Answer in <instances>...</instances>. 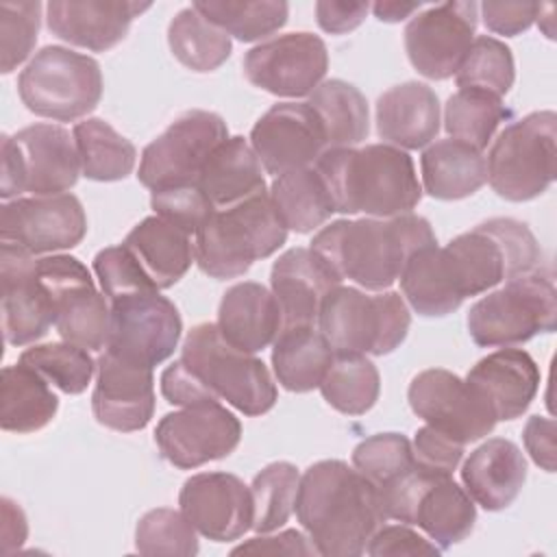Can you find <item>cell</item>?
<instances>
[{"label": "cell", "mask_w": 557, "mask_h": 557, "mask_svg": "<svg viewBox=\"0 0 557 557\" xmlns=\"http://www.w3.org/2000/svg\"><path fill=\"white\" fill-rule=\"evenodd\" d=\"M294 511L324 557L366 553V544L385 522L379 490L339 459H324L305 470Z\"/></svg>", "instance_id": "obj_1"}, {"label": "cell", "mask_w": 557, "mask_h": 557, "mask_svg": "<svg viewBox=\"0 0 557 557\" xmlns=\"http://www.w3.org/2000/svg\"><path fill=\"white\" fill-rule=\"evenodd\" d=\"M431 244L437 242L429 220L403 213L335 220L313 235L309 248L339 281L348 278L363 289L383 292L400 278L409 257Z\"/></svg>", "instance_id": "obj_2"}, {"label": "cell", "mask_w": 557, "mask_h": 557, "mask_svg": "<svg viewBox=\"0 0 557 557\" xmlns=\"http://www.w3.org/2000/svg\"><path fill=\"white\" fill-rule=\"evenodd\" d=\"M337 213L394 218L411 213L422 198L411 157L389 144L326 150L313 165Z\"/></svg>", "instance_id": "obj_3"}, {"label": "cell", "mask_w": 557, "mask_h": 557, "mask_svg": "<svg viewBox=\"0 0 557 557\" xmlns=\"http://www.w3.org/2000/svg\"><path fill=\"white\" fill-rule=\"evenodd\" d=\"M287 239L270 194L261 191L233 207L215 209L196 231L194 259L213 278H237L257 259L274 255Z\"/></svg>", "instance_id": "obj_4"}, {"label": "cell", "mask_w": 557, "mask_h": 557, "mask_svg": "<svg viewBox=\"0 0 557 557\" xmlns=\"http://www.w3.org/2000/svg\"><path fill=\"white\" fill-rule=\"evenodd\" d=\"M411 313L398 292L366 294L333 287L320 307L318 331L335 355H387L407 337Z\"/></svg>", "instance_id": "obj_5"}, {"label": "cell", "mask_w": 557, "mask_h": 557, "mask_svg": "<svg viewBox=\"0 0 557 557\" xmlns=\"http://www.w3.org/2000/svg\"><path fill=\"white\" fill-rule=\"evenodd\" d=\"M213 400H226L244 416H261L276 403V385L265 363L231 346L218 324H196L178 357Z\"/></svg>", "instance_id": "obj_6"}, {"label": "cell", "mask_w": 557, "mask_h": 557, "mask_svg": "<svg viewBox=\"0 0 557 557\" xmlns=\"http://www.w3.org/2000/svg\"><path fill=\"white\" fill-rule=\"evenodd\" d=\"M463 298L542 265V248L531 228L513 218H492L444 246Z\"/></svg>", "instance_id": "obj_7"}, {"label": "cell", "mask_w": 557, "mask_h": 557, "mask_svg": "<svg viewBox=\"0 0 557 557\" xmlns=\"http://www.w3.org/2000/svg\"><path fill=\"white\" fill-rule=\"evenodd\" d=\"M468 333L476 346H513L557 324V289L542 268L505 281L468 311Z\"/></svg>", "instance_id": "obj_8"}, {"label": "cell", "mask_w": 557, "mask_h": 557, "mask_svg": "<svg viewBox=\"0 0 557 557\" xmlns=\"http://www.w3.org/2000/svg\"><path fill=\"white\" fill-rule=\"evenodd\" d=\"M81 159L74 135L59 124H33L0 141V196L67 194L78 181Z\"/></svg>", "instance_id": "obj_9"}, {"label": "cell", "mask_w": 557, "mask_h": 557, "mask_svg": "<svg viewBox=\"0 0 557 557\" xmlns=\"http://www.w3.org/2000/svg\"><path fill=\"white\" fill-rule=\"evenodd\" d=\"M485 165L492 189L505 200L524 202L544 194L557 172V115L535 111L505 126Z\"/></svg>", "instance_id": "obj_10"}, {"label": "cell", "mask_w": 557, "mask_h": 557, "mask_svg": "<svg viewBox=\"0 0 557 557\" xmlns=\"http://www.w3.org/2000/svg\"><path fill=\"white\" fill-rule=\"evenodd\" d=\"M17 91L28 111L57 122L91 113L102 98V72L96 59L63 46H46L17 76Z\"/></svg>", "instance_id": "obj_11"}, {"label": "cell", "mask_w": 557, "mask_h": 557, "mask_svg": "<svg viewBox=\"0 0 557 557\" xmlns=\"http://www.w3.org/2000/svg\"><path fill=\"white\" fill-rule=\"evenodd\" d=\"M37 276L50 300L54 329L63 342L100 350L109 339L111 305L94 285L89 270L70 255L37 259Z\"/></svg>", "instance_id": "obj_12"}, {"label": "cell", "mask_w": 557, "mask_h": 557, "mask_svg": "<svg viewBox=\"0 0 557 557\" xmlns=\"http://www.w3.org/2000/svg\"><path fill=\"white\" fill-rule=\"evenodd\" d=\"M224 139L228 128L218 113L185 111L144 148L137 178L150 191L198 183L205 163Z\"/></svg>", "instance_id": "obj_13"}, {"label": "cell", "mask_w": 557, "mask_h": 557, "mask_svg": "<svg viewBox=\"0 0 557 557\" xmlns=\"http://www.w3.org/2000/svg\"><path fill=\"white\" fill-rule=\"evenodd\" d=\"M109 339L104 350L146 368L163 363L183 331L178 309L159 292L131 294L111 300Z\"/></svg>", "instance_id": "obj_14"}, {"label": "cell", "mask_w": 557, "mask_h": 557, "mask_svg": "<svg viewBox=\"0 0 557 557\" xmlns=\"http://www.w3.org/2000/svg\"><path fill=\"white\" fill-rule=\"evenodd\" d=\"M407 398L418 418L463 444L490 435L498 422L487 400L466 379L444 368L418 372Z\"/></svg>", "instance_id": "obj_15"}, {"label": "cell", "mask_w": 557, "mask_h": 557, "mask_svg": "<svg viewBox=\"0 0 557 557\" xmlns=\"http://www.w3.org/2000/svg\"><path fill=\"white\" fill-rule=\"evenodd\" d=\"M242 440V424L220 400H207L165 413L154 429L161 457L181 470L228 457Z\"/></svg>", "instance_id": "obj_16"}, {"label": "cell", "mask_w": 557, "mask_h": 557, "mask_svg": "<svg viewBox=\"0 0 557 557\" xmlns=\"http://www.w3.org/2000/svg\"><path fill=\"white\" fill-rule=\"evenodd\" d=\"M476 2H442L418 11L405 28V50L418 74L450 78L474 41Z\"/></svg>", "instance_id": "obj_17"}, {"label": "cell", "mask_w": 557, "mask_h": 557, "mask_svg": "<svg viewBox=\"0 0 557 557\" xmlns=\"http://www.w3.org/2000/svg\"><path fill=\"white\" fill-rule=\"evenodd\" d=\"M87 233V215L74 194L15 198L0 211V244H13L28 255L74 248Z\"/></svg>", "instance_id": "obj_18"}, {"label": "cell", "mask_w": 557, "mask_h": 557, "mask_svg": "<svg viewBox=\"0 0 557 557\" xmlns=\"http://www.w3.org/2000/svg\"><path fill=\"white\" fill-rule=\"evenodd\" d=\"M329 52L313 33H285L272 37L244 57L246 78L274 96H309L324 78Z\"/></svg>", "instance_id": "obj_19"}, {"label": "cell", "mask_w": 557, "mask_h": 557, "mask_svg": "<svg viewBox=\"0 0 557 557\" xmlns=\"http://www.w3.org/2000/svg\"><path fill=\"white\" fill-rule=\"evenodd\" d=\"M250 146L268 174L313 168L326 152V135L309 102H278L250 131Z\"/></svg>", "instance_id": "obj_20"}, {"label": "cell", "mask_w": 557, "mask_h": 557, "mask_svg": "<svg viewBox=\"0 0 557 557\" xmlns=\"http://www.w3.org/2000/svg\"><path fill=\"white\" fill-rule=\"evenodd\" d=\"M178 505L194 529L213 542H233L252 529V492L228 472L189 476L181 487Z\"/></svg>", "instance_id": "obj_21"}, {"label": "cell", "mask_w": 557, "mask_h": 557, "mask_svg": "<svg viewBox=\"0 0 557 557\" xmlns=\"http://www.w3.org/2000/svg\"><path fill=\"white\" fill-rule=\"evenodd\" d=\"M91 409L107 429L120 433L141 431L154 413L152 368L131 363L104 350L96 361Z\"/></svg>", "instance_id": "obj_22"}, {"label": "cell", "mask_w": 557, "mask_h": 557, "mask_svg": "<svg viewBox=\"0 0 557 557\" xmlns=\"http://www.w3.org/2000/svg\"><path fill=\"white\" fill-rule=\"evenodd\" d=\"M0 298L9 344H33L54 326L50 300L37 276V259L13 244L0 246Z\"/></svg>", "instance_id": "obj_23"}, {"label": "cell", "mask_w": 557, "mask_h": 557, "mask_svg": "<svg viewBox=\"0 0 557 557\" xmlns=\"http://www.w3.org/2000/svg\"><path fill=\"white\" fill-rule=\"evenodd\" d=\"M150 9V2L128 0H52L46 4V24L59 39L104 52L117 46L131 22Z\"/></svg>", "instance_id": "obj_24"}, {"label": "cell", "mask_w": 557, "mask_h": 557, "mask_svg": "<svg viewBox=\"0 0 557 557\" xmlns=\"http://www.w3.org/2000/svg\"><path fill=\"white\" fill-rule=\"evenodd\" d=\"M342 281L311 248H289L270 272V292L281 309V329L315 326L324 296Z\"/></svg>", "instance_id": "obj_25"}, {"label": "cell", "mask_w": 557, "mask_h": 557, "mask_svg": "<svg viewBox=\"0 0 557 557\" xmlns=\"http://www.w3.org/2000/svg\"><path fill=\"white\" fill-rule=\"evenodd\" d=\"M466 381L487 400L496 420L520 418L540 389V368L522 348H500L479 359Z\"/></svg>", "instance_id": "obj_26"}, {"label": "cell", "mask_w": 557, "mask_h": 557, "mask_svg": "<svg viewBox=\"0 0 557 557\" xmlns=\"http://www.w3.org/2000/svg\"><path fill=\"white\" fill-rule=\"evenodd\" d=\"M461 481L476 505L500 511L518 498L527 481V459L511 440L492 437L463 461Z\"/></svg>", "instance_id": "obj_27"}, {"label": "cell", "mask_w": 557, "mask_h": 557, "mask_svg": "<svg viewBox=\"0 0 557 557\" xmlns=\"http://www.w3.org/2000/svg\"><path fill=\"white\" fill-rule=\"evenodd\" d=\"M376 131L400 150L424 148L440 131L437 94L418 81L389 87L376 100Z\"/></svg>", "instance_id": "obj_28"}, {"label": "cell", "mask_w": 557, "mask_h": 557, "mask_svg": "<svg viewBox=\"0 0 557 557\" xmlns=\"http://www.w3.org/2000/svg\"><path fill=\"white\" fill-rule=\"evenodd\" d=\"M215 324L231 346L255 355L276 339L281 309L268 287L244 281L224 292Z\"/></svg>", "instance_id": "obj_29"}, {"label": "cell", "mask_w": 557, "mask_h": 557, "mask_svg": "<svg viewBox=\"0 0 557 557\" xmlns=\"http://www.w3.org/2000/svg\"><path fill=\"white\" fill-rule=\"evenodd\" d=\"M198 185L213 209H226L265 191L263 165L252 146L242 135H235L213 150L198 176Z\"/></svg>", "instance_id": "obj_30"}, {"label": "cell", "mask_w": 557, "mask_h": 557, "mask_svg": "<svg viewBox=\"0 0 557 557\" xmlns=\"http://www.w3.org/2000/svg\"><path fill=\"white\" fill-rule=\"evenodd\" d=\"M159 289L178 283L194 261L191 235L159 215L144 218L122 242Z\"/></svg>", "instance_id": "obj_31"}, {"label": "cell", "mask_w": 557, "mask_h": 557, "mask_svg": "<svg viewBox=\"0 0 557 557\" xmlns=\"http://www.w3.org/2000/svg\"><path fill=\"white\" fill-rule=\"evenodd\" d=\"M403 296L424 318H442L453 313L466 300L450 259L437 244L416 250L400 274Z\"/></svg>", "instance_id": "obj_32"}, {"label": "cell", "mask_w": 557, "mask_h": 557, "mask_svg": "<svg viewBox=\"0 0 557 557\" xmlns=\"http://www.w3.org/2000/svg\"><path fill=\"white\" fill-rule=\"evenodd\" d=\"M420 170L424 191L437 200L468 198L487 181V165L481 150L453 137L424 148Z\"/></svg>", "instance_id": "obj_33"}, {"label": "cell", "mask_w": 557, "mask_h": 557, "mask_svg": "<svg viewBox=\"0 0 557 557\" xmlns=\"http://www.w3.org/2000/svg\"><path fill=\"white\" fill-rule=\"evenodd\" d=\"M476 522L474 500L453 476H435L418 496L411 524L420 527L442 550L466 540Z\"/></svg>", "instance_id": "obj_34"}, {"label": "cell", "mask_w": 557, "mask_h": 557, "mask_svg": "<svg viewBox=\"0 0 557 557\" xmlns=\"http://www.w3.org/2000/svg\"><path fill=\"white\" fill-rule=\"evenodd\" d=\"M333 355L315 326L281 329L272 342L274 376L287 392H311L320 387Z\"/></svg>", "instance_id": "obj_35"}, {"label": "cell", "mask_w": 557, "mask_h": 557, "mask_svg": "<svg viewBox=\"0 0 557 557\" xmlns=\"http://www.w3.org/2000/svg\"><path fill=\"white\" fill-rule=\"evenodd\" d=\"M59 398L50 383L24 363L7 366L0 385V426L9 433H35L52 422Z\"/></svg>", "instance_id": "obj_36"}, {"label": "cell", "mask_w": 557, "mask_h": 557, "mask_svg": "<svg viewBox=\"0 0 557 557\" xmlns=\"http://www.w3.org/2000/svg\"><path fill=\"white\" fill-rule=\"evenodd\" d=\"M309 104L322 122L326 135V150L355 148L368 137V102L355 85L339 78L322 81L309 94Z\"/></svg>", "instance_id": "obj_37"}, {"label": "cell", "mask_w": 557, "mask_h": 557, "mask_svg": "<svg viewBox=\"0 0 557 557\" xmlns=\"http://www.w3.org/2000/svg\"><path fill=\"white\" fill-rule=\"evenodd\" d=\"M268 194L287 231L311 233L335 213L331 194L315 168L276 176Z\"/></svg>", "instance_id": "obj_38"}, {"label": "cell", "mask_w": 557, "mask_h": 557, "mask_svg": "<svg viewBox=\"0 0 557 557\" xmlns=\"http://www.w3.org/2000/svg\"><path fill=\"white\" fill-rule=\"evenodd\" d=\"M72 135L76 141L83 176L109 183L122 181L133 172L137 150L109 122L100 117H87L76 122Z\"/></svg>", "instance_id": "obj_39"}, {"label": "cell", "mask_w": 557, "mask_h": 557, "mask_svg": "<svg viewBox=\"0 0 557 557\" xmlns=\"http://www.w3.org/2000/svg\"><path fill=\"white\" fill-rule=\"evenodd\" d=\"M172 54L194 72H213L231 57V37L194 7L181 9L168 26Z\"/></svg>", "instance_id": "obj_40"}, {"label": "cell", "mask_w": 557, "mask_h": 557, "mask_svg": "<svg viewBox=\"0 0 557 557\" xmlns=\"http://www.w3.org/2000/svg\"><path fill=\"white\" fill-rule=\"evenodd\" d=\"M320 392L333 409L346 416H361L376 405L381 376L366 355H333Z\"/></svg>", "instance_id": "obj_41"}, {"label": "cell", "mask_w": 557, "mask_h": 557, "mask_svg": "<svg viewBox=\"0 0 557 557\" xmlns=\"http://www.w3.org/2000/svg\"><path fill=\"white\" fill-rule=\"evenodd\" d=\"M509 115L511 111L498 96L481 89H459L446 100L444 128L453 139L483 150Z\"/></svg>", "instance_id": "obj_42"}, {"label": "cell", "mask_w": 557, "mask_h": 557, "mask_svg": "<svg viewBox=\"0 0 557 557\" xmlns=\"http://www.w3.org/2000/svg\"><path fill=\"white\" fill-rule=\"evenodd\" d=\"M202 17L222 28L228 37L239 41L263 39L285 26L289 7L287 2L259 0V2H194Z\"/></svg>", "instance_id": "obj_43"}, {"label": "cell", "mask_w": 557, "mask_h": 557, "mask_svg": "<svg viewBox=\"0 0 557 557\" xmlns=\"http://www.w3.org/2000/svg\"><path fill=\"white\" fill-rule=\"evenodd\" d=\"M20 363L35 370L63 394H83L96 372V361L87 348L70 342L33 344L20 355Z\"/></svg>", "instance_id": "obj_44"}, {"label": "cell", "mask_w": 557, "mask_h": 557, "mask_svg": "<svg viewBox=\"0 0 557 557\" xmlns=\"http://www.w3.org/2000/svg\"><path fill=\"white\" fill-rule=\"evenodd\" d=\"M298 485H300V474L296 466L289 461L268 463L252 479V485H250L252 505H255L252 529L257 533H272L289 520L296 507Z\"/></svg>", "instance_id": "obj_45"}, {"label": "cell", "mask_w": 557, "mask_h": 557, "mask_svg": "<svg viewBox=\"0 0 557 557\" xmlns=\"http://www.w3.org/2000/svg\"><path fill=\"white\" fill-rule=\"evenodd\" d=\"M516 78L513 54L496 37H474L463 61L455 72L459 89H481L494 96H505Z\"/></svg>", "instance_id": "obj_46"}, {"label": "cell", "mask_w": 557, "mask_h": 557, "mask_svg": "<svg viewBox=\"0 0 557 557\" xmlns=\"http://www.w3.org/2000/svg\"><path fill=\"white\" fill-rule=\"evenodd\" d=\"M135 548L141 555H183L198 553V535L183 511L168 507L146 511L135 529Z\"/></svg>", "instance_id": "obj_47"}, {"label": "cell", "mask_w": 557, "mask_h": 557, "mask_svg": "<svg viewBox=\"0 0 557 557\" xmlns=\"http://www.w3.org/2000/svg\"><path fill=\"white\" fill-rule=\"evenodd\" d=\"M416 466L411 442L403 433H376L352 450V468L374 487H383Z\"/></svg>", "instance_id": "obj_48"}, {"label": "cell", "mask_w": 557, "mask_h": 557, "mask_svg": "<svg viewBox=\"0 0 557 557\" xmlns=\"http://www.w3.org/2000/svg\"><path fill=\"white\" fill-rule=\"evenodd\" d=\"M41 20V4L35 2H0V70L13 72L28 59L35 48Z\"/></svg>", "instance_id": "obj_49"}, {"label": "cell", "mask_w": 557, "mask_h": 557, "mask_svg": "<svg viewBox=\"0 0 557 557\" xmlns=\"http://www.w3.org/2000/svg\"><path fill=\"white\" fill-rule=\"evenodd\" d=\"M94 272L109 302L131 294L159 292V287L150 281V276L144 272L139 261L131 255V250L124 244L100 250L94 257Z\"/></svg>", "instance_id": "obj_50"}, {"label": "cell", "mask_w": 557, "mask_h": 557, "mask_svg": "<svg viewBox=\"0 0 557 557\" xmlns=\"http://www.w3.org/2000/svg\"><path fill=\"white\" fill-rule=\"evenodd\" d=\"M150 207L154 209V215L163 218L187 235H196L205 220L215 211L198 183L154 189L150 194Z\"/></svg>", "instance_id": "obj_51"}, {"label": "cell", "mask_w": 557, "mask_h": 557, "mask_svg": "<svg viewBox=\"0 0 557 557\" xmlns=\"http://www.w3.org/2000/svg\"><path fill=\"white\" fill-rule=\"evenodd\" d=\"M463 448H466L463 442L429 424L416 431V437L411 444L416 466L440 476H453V470L459 466L463 457Z\"/></svg>", "instance_id": "obj_52"}, {"label": "cell", "mask_w": 557, "mask_h": 557, "mask_svg": "<svg viewBox=\"0 0 557 557\" xmlns=\"http://www.w3.org/2000/svg\"><path fill=\"white\" fill-rule=\"evenodd\" d=\"M366 553L370 557H385V555H440L442 548L433 544L429 537H422L418 531L400 524H381L370 542L366 544Z\"/></svg>", "instance_id": "obj_53"}, {"label": "cell", "mask_w": 557, "mask_h": 557, "mask_svg": "<svg viewBox=\"0 0 557 557\" xmlns=\"http://www.w3.org/2000/svg\"><path fill=\"white\" fill-rule=\"evenodd\" d=\"M487 30L505 37L524 33L537 17L540 4L535 2H483L479 4Z\"/></svg>", "instance_id": "obj_54"}, {"label": "cell", "mask_w": 557, "mask_h": 557, "mask_svg": "<svg viewBox=\"0 0 557 557\" xmlns=\"http://www.w3.org/2000/svg\"><path fill=\"white\" fill-rule=\"evenodd\" d=\"M233 555H318L309 535L296 529L281 531L276 535H257L233 548Z\"/></svg>", "instance_id": "obj_55"}, {"label": "cell", "mask_w": 557, "mask_h": 557, "mask_svg": "<svg viewBox=\"0 0 557 557\" xmlns=\"http://www.w3.org/2000/svg\"><path fill=\"white\" fill-rule=\"evenodd\" d=\"M161 394L170 405H178V407L213 400L209 392L202 387V383L187 370V366L181 359H176L163 370Z\"/></svg>", "instance_id": "obj_56"}, {"label": "cell", "mask_w": 557, "mask_h": 557, "mask_svg": "<svg viewBox=\"0 0 557 557\" xmlns=\"http://www.w3.org/2000/svg\"><path fill=\"white\" fill-rule=\"evenodd\" d=\"M368 2H331L320 0L315 2V20L324 33L344 35L355 30L368 15Z\"/></svg>", "instance_id": "obj_57"}, {"label": "cell", "mask_w": 557, "mask_h": 557, "mask_svg": "<svg viewBox=\"0 0 557 557\" xmlns=\"http://www.w3.org/2000/svg\"><path fill=\"white\" fill-rule=\"evenodd\" d=\"M524 448L546 472H555V422L544 416H531L522 431Z\"/></svg>", "instance_id": "obj_58"}, {"label": "cell", "mask_w": 557, "mask_h": 557, "mask_svg": "<svg viewBox=\"0 0 557 557\" xmlns=\"http://www.w3.org/2000/svg\"><path fill=\"white\" fill-rule=\"evenodd\" d=\"M370 9L376 20L394 24L405 17H413L422 9V4L420 2H376Z\"/></svg>", "instance_id": "obj_59"}]
</instances>
